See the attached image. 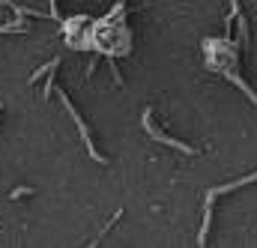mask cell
I'll use <instances>...</instances> for the list:
<instances>
[{
  "mask_svg": "<svg viewBox=\"0 0 257 248\" xmlns=\"http://www.w3.org/2000/svg\"><path fill=\"white\" fill-rule=\"evenodd\" d=\"M144 126H147V132L153 135V141H162V144H168V147H174V150H180V153H186V156H197V150H194V147L183 144V141H174V138H168V135H162L156 126L150 123V108H147V114H144Z\"/></svg>",
  "mask_w": 257,
  "mask_h": 248,
  "instance_id": "6da1fadb",
  "label": "cell"
},
{
  "mask_svg": "<svg viewBox=\"0 0 257 248\" xmlns=\"http://www.w3.org/2000/svg\"><path fill=\"white\" fill-rule=\"evenodd\" d=\"M248 183H257V171L254 174H248V177H242V180H233V183H224V186H218V188H209V191H206V203H212L218 194H230V191L248 186Z\"/></svg>",
  "mask_w": 257,
  "mask_h": 248,
  "instance_id": "7a4b0ae2",
  "label": "cell"
},
{
  "mask_svg": "<svg viewBox=\"0 0 257 248\" xmlns=\"http://www.w3.org/2000/svg\"><path fill=\"white\" fill-rule=\"evenodd\" d=\"M209 227H212V203H206V212H203V224H200V236H197L200 245H206V233H209Z\"/></svg>",
  "mask_w": 257,
  "mask_h": 248,
  "instance_id": "3957f363",
  "label": "cell"
},
{
  "mask_svg": "<svg viewBox=\"0 0 257 248\" xmlns=\"http://www.w3.org/2000/svg\"><path fill=\"white\" fill-rule=\"evenodd\" d=\"M27 194H30V188H15V191H12V200H15V197H27Z\"/></svg>",
  "mask_w": 257,
  "mask_h": 248,
  "instance_id": "277c9868",
  "label": "cell"
}]
</instances>
